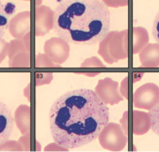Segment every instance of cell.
Returning a JSON list of instances; mask_svg holds the SVG:
<instances>
[{
    "mask_svg": "<svg viewBox=\"0 0 159 152\" xmlns=\"http://www.w3.org/2000/svg\"><path fill=\"white\" fill-rule=\"evenodd\" d=\"M110 120L107 104L95 91L79 88L65 93L51 106L49 124L57 145L75 149L93 142Z\"/></svg>",
    "mask_w": 159,
    "mask_h": 152,
    "instance_id": "obj_1",
    "label": "cell"
},
{
    "mask_svg": "<svg viewBox=\"0 0 159 152\" xmlns=\"http://www.w3.org/2000/svg\"><path fill=\"white\" fill-rule=\"evenodd\" d=\"M152 35L156 42L159 43V11L155 16L152 26Z\"/></svg>",
    "mask_w": 159,
    "mask_h": 152,
    "instance_id": "obj_6",
    "label": "cell"
},
{
    "mask_svg": "<svg viewBox=\"0 0 159 152\" xmlns=\"http://www.w3.org/2000/svg\"><path fill=\"white\" fill-rule=\"evenodd\" d=\"M148 119L152 131L159 136V100L149 111Z\"/></svg>",
    "mask_w": 159,
    "mask_h": 152,
    "instance_id": "obj_5",
    "label": "cell"
},
{
    "mask_svg": "<svg viewBox=\"0 0 159 152\" xmlns=\"http://www.w3.org/2000/svg\"><path fill=\"white\" fill-rule=\"evenodd\" d=\"M15 12V6L11 2L0 0V41L2 40L9 27V19Z\"/></svg>",
    "mask_w": 159,
    "mask_h": 152,
    "instance_id": "obj_4",
    "label": "cell"
},
{
    "mask_svg": "<svg viewBox=\"0 0 159 152\" xmlns=\"http://www.w3.org/2000/svg\"><path fill=\"white\" fill-rule=\"evenodd\" d=\"M14 129V119L8 105L0 99V146L9 140Z\"/></svg>",
    "mask_w": 159,
    "mask_h": 152,
    "instance_id": "obj_3",
    "label": "cell"
},
{
    "mask_svg": "<svg viewBox=\"0 0 159 152\" xmlns=\"http://www.w3.org/2000/svg\"><path fill=\"white\" fill-rule=\"evenodd\" d=\"M110 26V10L99 0H64L54 11V33L70 44H97L107 37Z\"/></svg>",
    "mask_w": 159,
    "mask_h": 152,
    "instance_id": "obj_2",
    "label": "cell"
}]
</instances>
